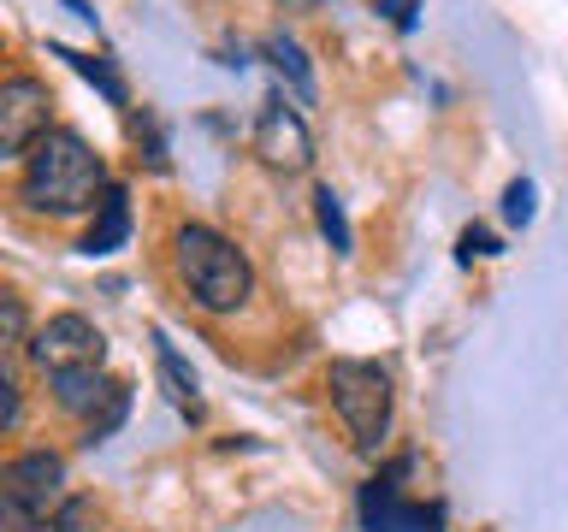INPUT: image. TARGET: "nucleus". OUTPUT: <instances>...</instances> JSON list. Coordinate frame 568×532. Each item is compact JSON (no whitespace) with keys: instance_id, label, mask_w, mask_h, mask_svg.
<instances>
[{"instance_id":"f257e3e1","label":"nucleus","mask_w":568,"mask_h":532,"mask_svg":"<svg viewBox=\"0 0 568 532\" xmlns=\"http://www.w3.org/2000/svg\"><path fill=\"white\" fill-rule=\"evenodd\" d=\"M106 184H113V177H106V160L89 149L78 131L48 124L24 154L18 202H24L30 213H48V219H78V213H95Z\"/></svg>"},{"instance_id":"f03ea898","label":"nucleus","mask_w":568,"mask_h":532,"mask_svg":"<svg viewBox=\"0 0 568 532\" xmlns=\"http://www.w3.org/2000/svg\"><path fill=\"white\" fill-rule=\"evenodd\" d=\"M172 266H178V284L190 290V301L202 314H243L255 301V266L213 225H178L172 231Z\"/></svg>"},{"instance_id":"7ed1b4c3","label":"nucleus","mask_w":568,"mask_h":532,"mask_svg":"<svg viewBox=\"0 0 568 532\" xmlns=\"http://www.w3.org/2000/svg\"><path fill=\"white\" fill-rule=\"evenodd\" d=\"M326 390H332V408L344 420L349 443L362 456H379L385 438H390V408H397V390H390V372L379 361H332L326 367Z\"/></svg>"},{"instance_id":"20e7f679","label":"nucleus","mask_w":568,"mask_h":532,"mask_svg":"<svg viewBox=\"0 0 568 532\" xmlns=\"http://www.w3.org/2000/svg\"><path fill=\"white\" fill-rule=\"evenodd\" d=\"M65 497H71L65 491V456L24 450V456L0 461V526L7 532H36Z\"/></svg>"},{"instance_id":"39448f33","label":"nucleus","mask_w":568,"mask_h":532,"mask_svg":"<svg viewBox=\"0 0 568 532\" xmlns=\"http://www.w3.org/2000/svg\"><path fill=\"white\" fill-rule=\"evenodd\" d=\"M24 355L36 372H65V367H101L106 361V337L95 319L83 314H53L24 337Z\"/></svg>"},{"instance_id":"423d86ee","label":"nucleus","mask_w":568,"mask_h":532,"mask_svg":"<svg viewBox=\"0 0 568 532\" xmlns=\"http://www.w3.org/2000/svg\"><path fill=\"white\" fill-rule=\"evenodd\" d=\"M53 124V95L42 78L30 71H12L0 78V160H18L30 154V142Z\"/></svg>"},{"instance_id":"0eeeda50","label":"nucleus","mask_w":568,"mask_h":532,"mask_svg":"<svg viewBox=\"0 0 568 532\" xmlns=\"http://www.w3.org/2000/svg\"><path fill=\"white\" fill-rule=\"evenodd\" d=\"M255 154L273 172H308V160H314L308 124H302V113H296V106H284L278 95L266 101L261 119H255Z\"/></svg>"},{"instance_id":"6e6552de","label":"nucleus","mask_w":568,"mask_h":532,"mask_svg":"<svg viewBox=\"0 0 568 532\" xmlns=\"http://www.w3.org/2000/svg\"><path fill=\"white\" fill-rule=\"evenodd\" d=\"M48 390H53V408L71 420H89L95 408L119 390V379H106L101 367H65V372H42Z\"/></svg>"},{"instance_id":"1a4fd4ad","label":"nucleus","mask_w":568,"mask_h":532,"mask_svg":"<svg viewBox=\"0 0 568 532\" xmlns=\"http://www.w3.org/2000/svg\"><path fill=\"white\" fill-rule=\"evenodd\" d=\"M131 243V195H124L119 184H106L101 190V202H95V225L83 231V255L95 260V255H113V248Z\"/></svg>"},{"instance_id":"9d476101","label":"nucleus","mask_w":568,"mask_h":532,"mask_svg":"<svg viewBox=\"0 0 568 532\" xmlns=\"http://www.w3.org/2000/svg\"><path fill=\"white\" fill-rule=\"evenodd\" d=\"M154 372H160V385H166V397H172L178 415L195 420V408H202V397H195V390H202V385H195V367L172 349L166 331H154Z\"/></svg>"},{"instance_id":"9b49d317","label":"nucleus","mask_w":568,"mask_h":532,"mask_svg":"<svg viewBox=\"0 0 568 532\" xmlns=\"http://www.w3.org/2000/svg\"><path fill=\"white\" fill-rule=\"evenodd\" d=\"M314 225H320V237L332 243V255H349V248H355V231H349L344 202H337V190H332V184H320V190H314Z\"/></svg>"},{"instance_id":"f8f14e48","label":"nucleus","mask_w":568,"mask_h":532,"mask_svg":"<svg viewBox=\"0 0 568 532\" xmlns=\"http://www.w3.org/2000/svg\"><path fill=\"white\" fill-rule=\"evenodd\" d=\"M266 60L278 65V78H291L296 101H314V71H308V53H302L291 35H266Z\"/></svg>"},{"instance_id":"ddd939ff","label":"nucleus","mask_w":568,"mask_h":532,"mask_svg":"<svg viewBox=\"0 0 568 532\" xmlns=\"http://www.w3.org/2000/svg\"><path fill=\"white\" fill-rule=\"evenodd\" d=\"M53 53H60V60H65L71 71H78V78H89V83H95V89H101V95L113 101V106H124V101H131V95H124V78H119V71L106 65V60H95V53H71V48H53Z\"/></svg>"},{"instance_id":"4468645a","label":"nucleus","mask_w":568,"mask_h":532,"mask_svg":"<svg viewBox=\"0 0 568 532\" xmlns=\"http://www.w3.org/2000/svg\"><path fill=\"white\" fill-rule=\"evenodd\" d=\"M124 415H131V390L119 385L113 397H106V402L95 408V415L83 420V443H89V450H95V443H106V438H113L119 426H124Z\"/></svg>"},{"instance_id":"2eb2a0df","label":"nucleus","mask_w":568,"mask_h":532,"mask_svg":"<svg viewBox=\"0 0 568 532\" xmlns=\"http://www.w3.org/2000/svg\"><path fill=\"white\" fill-rule=\"evenodd\" d=\"M36 532H95V503H89V497H65Z\"/></svg>"},{"instance_id":"dca6fc26","label":"nucleus","mask_w":568,"mask_h":532,"mask_svg":"<svg viewBox=\"0 0 568 532\" xmlns=\"http://www.w3.org/2000/svg\"><path fill=\"white\" fill-rule=\"evenodd\" d=\"M24 337H30L24 301H18V296H0V361H7L12 349H24Z\"/></svg>"},{"instance_id":"f3484780","label":"nucleus","mask_w":568,"mask_h":532,"mask_svg":"<svg viewBox=\"0 0 568 532\" xmlns=\"http://www.w3.org/2000/svg\"><path fill=\"white\" fill-rule=\"evenodd\" d=\"M18 420H24V390H18V379L0 361V432H12Z\"/></svg>"},{"instance_id":"a211bd4d","label":"nucleus","mask_w":568,"mask_h":532,"mask_svg":"<svg viewBox=\"0 0 568 532\" xmlns=\"http://www.w3.org/2000/svg\"><path fill=\"white\" fill-rule=\"evenodd\" d=\"M504 219L509 225H527L532 219V184H527V177H515V184L504 190Z\"/></svg>"},{"instance_id":"6ab92c4d","label":"nucleus","mask_w":568,"mask_h":532,"mask_svg":"<svg viewBox=\"0 0 568 532\" xmlns=\"http://www.w3.org/2000/svg\"><path fill=\"white\" fill-rule=\"evenodd\" d=\"M474 255H497V237H491V231H479V225L462 231V260H474Z\"/></svg>"},{"instance_id":"aec40b11","label":"nucleus","mask_w":568,"mask_h":532,"mask_svg":"<svg viewBox=\"0 0 568 532\" xmlns=\"http://www.w3.org/2000/svg\"><path fill=\"white\" fill-rule=\"evenodd\" d=\"M373 7H379V12H385V18H390V24H397L403 35L415 30V0H373Z\"/></svg>"}]
</instances>
